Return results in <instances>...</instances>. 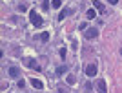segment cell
<instances>
[{"label":"cell","mask_w":122,"mask_h":93,"mask_svg":"<svg viewBox=\"0 0 122 93\" xmlns=\"http://www.w3.org/2000/svg\"><path fill=\"white\" fill-rule=\"evenodd\" d=\"M24 86H25V82H24V80H18V88L22 89V88H24Z\"/></svg>","instance_id":"cell-18"},{"label":"cell","mask_w":122,"mask_h":93,"mask_svg":"<svg viewBox=\"0 0 122 93\" xmlns=\"http://www.w3.org/2000/svg\"><path fill=\"white\" fill-rule=\"evenodd\" d=\"M42 7H44V9H49V0H44V4H42Z\"/></svg>","instance_id":"cell-14"},{"label":"cell","mask_w":122,"mask_h":93,"mask_svg":"<svg viewBox=\"0 0 122 93\" xmlns=\"http://www.w3.org/2000/svg\"><path fill=\"white\" fill-rule=\"evenodd\" d=\"M67 82H69V84H75V77H71V75H69V77H67Z\"/></svg>","instance_id":"cell-16"},{"label":"cell","mask_w":122,"mask_h":93,"mask_svg":"<svg viewBox=\"0 0 122 93\" xmlns=\"http://www.w3.org/2000/svg\"><path fill=\"white\" fill-rule=\"evenodd\" d=\"M60 5H62V2H60V0H53V2H51V7H55V9H58Z\"/></svg>","instance_id":"cell-11"},{"label":"cell","mask_w":122,"mask_h":93,"mask_svg":"<svg viewBox=\"0 0 122 93\" xmlns=\"http://www.w3.org/2000/svg\"><path fill=\"white\" fill-rule=\"evenodd\" d=\"M86 16H87V18H97V13H95V9H87Z\"/></svg>","instance_id":"cell-10"},{"label":"cell","mask_w":122,"mask_h":93,"mask_svg":"<svg viewBox=\"0 0 122 93\" xmlns=\"http://www.w3.org/2000/svg\"><path fill=\"white\" fill-rule=\"evenodd\" d=\"M66 73V66H58L56 67V75H64Z\"/></svg>","instance_id":"cell-12"},{"label":"cell","mask_w":122,"mask_h":93,"mask_svg":"<svg viewBox=\"0 0 122 93\" xmlns=\"http://www.w3.org/2000/svg\"><path fill=\"white\" fill-rule=\"evenodd\" d=\"M31 84H33V86H35L36 89H42V86H44V84H42L40 80H38V78H31Z\"/></svg>","instance_id":"cell-8"},{"label":"cell","mask_w":122,"mask_h":93,"mask_svg":"<svg viewBox=\"0 0 122 93\" xmlns=\"http://www.w3.org/2000/svg\"><path fill=\"white\" fill-rule=\"evenodd\" d=\"M97 64H87L86 66V75L87 77H95V75H97Z\"/></svg>","instance_id":"cell-2"},{"label":"cell","mask_w":122,"mask_h":93,"mask_svg":"<svg viewBox=\"0 0 122 93\" xmlns=\"http://www.w3.org/2000/svg\"><path fill=\"white\" fill-rule=\"evenodd\" d=\"M97 91H98V93H107L106 80H104V78H98V80H97Z\"/></svg>","instance_id":"cell-3"},{"label":"cell","mask_w":122,"mask_h":93,"mask_svg":"<svg viewBox=\"0 0 122 93\" xmlns=\"http://www.w3.org/2000/svg\"><path fill=\"white\" fill-rule=\"evenodd\" d=\"M29 20H31V24H33L35 27H40V26H42V16L38 15L35 9L29 11Z\"/></svg>","instance_id":"cell-1"},{"label":"cell","mask_w":122,"mask_h":93,"mask_svg":"<svg viewBox=\"0 0 122 93\" xmlns=\"http://www.w3.org/2000/svg\"><path fill=\"white\" fill-rule=\"evenodd\" d=\"M109 4H118V0H109Z\"/></svg>","instance_id":"cell-19"},{"label":"cell","mask_w":122,"mask_h":93,"mask_svg":"<svg viewBox=\"0 0 122 93\" xmlns=\"http://www.w3.org/2000/svg\"><path fill=\"white\" fill-rule=\"evenodd\" d=\"M71 13H73L71 9H62V11H60V15H58V20H64V18H66L67 15H71Z\"/></svg>","instance_id":"cell-7"},{"label":"cell","mask_w":122,"mask_h":93,"mask_svg":"<svg viewBox=\"0 0 122 93\" xmlns=\"http://www.w3.org/2000/svg\"><path fill=\"white\" fill-rule=\"evenodd\" d=\"M97 35H98V29H97V27H87L86 33H84V36H86V38H95Z\"/></svg>","instance_id":"cell-4"},{"label":"cell","mask_w":122,"mask_h":93,"mask_svg":"<svg viewBox=\"0 0 122 93\" xmlns=\"http://www.w3.org/2000/svg\"><path fill=\"white\" fill-rule=\"evenodd\" d=\"M7 75H9V77H20V67L18 66H9Z\"/></svg>","instance_id":"cell-5"},{"label":"cell","mask_w":122,"mask_h":93,"mask_svg":"<svg viewBox=\"0 0 122 93\" xmlns=\"http://www.w3.org/2000/svg\"><path fill=\"white\" fill-rule=\"evenodd\" d=\"M120 55H122V49H120Z\"/></svg>","instance_id":"cell-20"},{"label":"cell","mask_w":122,"mask_h":93,"mask_svg":"<svg viewBox=\"0 0 122 93\" xmlns=\"http://www.w3.org/2000/svg\"><path fill=\"white\" fill-rule=\"evenodd\" d=\"M40 40L42 42H47V40H49V33H42V35H40Z\"/></svg>","instance_id":"cell-13"},{"label":"cell","mask_w":122,"mask_h":93,"mask_svg":"<svg viewBox=\"0 0 122 93\" xmlns=\"http://www.w3.org/2000/svg\"><path fill=\"white\" fill-rule=\"evenodd\" d=\"M60 57L66 58V47H62V49H60Z\"/></svg>","instance_id":"cell-15"},{"label":"cell","mask_w":122,"mask_h":93,"mask_svg":"<svg viewBox=\"0 0 122 93\" xmlns=\"http://www.w3.org/2000/svg\"><path fill=\"white\" fill-rule=\"evenodd\" d=\"M80 29H82V31L87 29V24H86V22H82V24H80Z\"/></svg>","instance_id":"cell-17"},{"label":"cell","mask_w":122,"mask_h":93,"mask_svg":"<svg viewBox=\"0 0 122 93\" xmlns=\"http://www.w3.org/2000/svg\"><path fill=\"white\" fill-rule=\"evenodd\" d=\"M27 66H29L31 69H36V71L40 69V66H38V64H36V60H33V58H27Z\"/></svg>","instance_id":"cell-6"},{"label":"cell","mask_w":122,"mask_h":93,"mask_svg":"<svg viewBox=\"0 0 122 93\" xmlns=\"http://www.w3.org/2000/svg\"><path fill=\"white\" fill-rule=\"evenodd\" d=\"M93 5H95V7H97V9L100 11V13H104V11H106V9H104V5H102L100 2H98V0H95V2H93Z\"/></svg>","instance_id":"cell-9"}]
</instances>
